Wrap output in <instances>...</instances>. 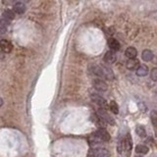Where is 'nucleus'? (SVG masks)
I'll return each instance as SVG.
<instances>
[{
	"label": "nucleus",
	"instance_id": "nucleus-1",
	"mask_svg": "<svg viewBox=\"0 0 157 157\" xmlns=\"http://www.w3.org/2000/svg\"><path fill=\"white\" fill-rule=\"evenodd\" d=\"M118 151L121 153H124L126 157H129L131 152H132V139L130 134H127V137L124 140H121L118 145Z\"/></svg>",
	"mask_w": 157,
	"mask_h": 157
},
{
	"label": "nucleus",
	"instance_id": "nucleus-2",
	"mask_svg": "<svg viewBox=\"0 0 157 157\" xmlns=\"http://www.w3.org/2000/svg\"><path fill=\"white\" fill-rule=\"evenodd\" d=\"M94 136L98 139L100 141H104V143H107V141H109L111 140V137L110 134H108V132L103 128H100L96 131V132L93 134Z\"/></svg>",
	"mask_w": 157,
	"mask_h": 157
},
{
	"label": "nucleus",
	"instance_id": "nucleus-3",
	"mask_svg": "<svg viewBox=\"0 0 157 157\" xmlns=\"http://www.w3.org/2000/svg\"><path fill=\"white\" fill-rule=\"evenodd\" d=\"M89 155H91V157H109L110 152L108 151L106 148L97 147V148L92 149Z\"/></svg>",
	"mask_w": 157,
	"mask_h": 157
},
{
	"label": "nucleus",
	"instance_id": "nucleus-4",
	"mask_svg": "<svg viewBox=\"0 0 157 157\" xmlns=\"http://www.w3.org/2000/svg\"><path fill=\"white\" fill-rule=\"evenodd\" d=\"M92 85H93V88H94L96 91H98L104 92L108 89L107 84L103 80H101V78H95V80H93Z\"/></svg>",
	"mask_w": 157,
	"mask_h": 157
},
{
	"label": "nucleus",
	"instance_id": "nucleus-5",
	"mask_svg": "<svg viewBox=\"0 0 157 157\" xmlns=\"http://www.w3.org/2000/svg\"><path fill=\"white\" fill-rule=\"evenodd\" d=\"M91 98L93 102H94L95 104H97L100 108H103V109H105V107L107 106V102L106 100L103 98V97L101 95L97 94V93H92V94L91 95Z\"/></svg>",
	"mask_w": 157,
	"mask_h": 157
},
{
	"label": "nucleus",
	"instance_id": "nucleus-6",
	"mask_svg": "<svg viewBox=\"0 0 157 157\" xmlns=\"http://www.w3.org/2000/svg\"><path fill=\"white\" fill-rule=\"evenodd\" d=\"M98 116L102 119L103 122H106V123H108V124H111V125L115 124L113 118H112L111 116L106 112V110L103 109V108H99L98 109Z\"/></svg>",
	"mask_w": 157,
	"mask_h": 157
},
{
	"label": "nucleus",
	"instance_id": "nucleus-7",
	"mask_svg": "<svg viewBox=\"0 0 157 157\" xmlns=\"http://www.w3.org/2000/svg\"><path fill=\"white\" fill-rule=\"evenodd\" d=\"M89 71L95 76L99 77V78H104L103 76V69H102V66L101 65H97V64H91L89 66Z\"/></svg>",
	"mask_w": 157,
	"mask_h": 157
},
{
	"label": "nucleus",
	"instance_id": "nucleus-8",
	"mask_svg": "<svg viewBox=\"0 0 157 157\" xmlns=\"http://www.w3.org/2000/svg\"><path fill=\"white\" fill-rule=\"evenodd\" d=\"M13 49L12 43L6 39H1L0 40V50L4 53H10Z\"/></svg>",
	"mask_w": 157,
	"mask_h": 157
},
{
	"label": "nucleus",
	"instance_id": "nucleus-9",
	"mask_svg": "<svg viewBox=\"0 0 157 157\" xmlns=\"http://www.w3.org/2000/svg\"><path fill=\"white\" fill-rule=\"evenodd\" d=\"M116 59H117V56H116V53L114 51H107L105 55H104V60H105L106 63H109V64H112V63H114L116 61Z\"/></svg>",
	"mask_w": 157,
	"mask_h": 157
},
{
	"label": "nucleus",
	"instance_id": "nucleus-10",
	"mask_svg": "<svg viewBox=\"0 0 157 157\" xmlns=\"http://www.w3.org/2000/svg\"><path fill=\"white\" fill-rule=\"evenodd\" d=\"M108 46L110 47L111 51H117L120 49V42L115 38H109L108 39Z\"/></svg>",
	"mask_w": 157,
	"mask_h": 157
},
{
	"label": "nucleus",
	"instance_id": "nucleus-11",
	"mask_svg": "<svg viewBox=\"0 0 157 157\" xmlns=\"http://www.w3.org/2000/svg\"><path fill=\"white\" fill-rule=\"evenodd\" d=\"M139 66H140V62L137 59H129L126 63L127 68H128L129 70H132V71L137 70Z\"/></svg>",
	"mask_w": 157,
	"mask_h": 157
},
{
	"label": "nucleus",
	"instance_id": "nucleus-12",
	"mask_svg": "<svg viewBox=\"0 0 157 157\" xmlns=\"http://www.w3.org/2000/svg\"><path fill=\"white\" fill-rule=\"evenodd\" d=\"M13 8H14V10H13L14 13H17V14H23L26 11V6L24 3H22V2L15 3Z\"/></svg>",
	"mask_w": 157,
	"mask_h": 157
},
{
	"label": "nucleus",
	"instance_id": "nucleus-13",
	"mask_svg": "<svg viewBox=\"0 0 157 157\" xmlns=\"http://www.w3.org/2000/svg\"><path fill=\"white\" fill-rule=\"evenodd\" d=\"M126 57H128L129 59H136L137 55V51L134 47H128L125 51Z\"/></svg>",
	"mask_w": 157,
	"mask_h": 157
},
{
	"label": "nucleus",
	"instance_id": "nucleus-14",
	"mask_svg": "<svg viewBox=\"0 0 157 157\" xmlns=\"http://www.w3.org/2000/svg\"><path fill=\"white\" fill-rule=\"evenodd\" d=\"M136 73L139 77H144L148 74V67L146 65H140L136 70Z\"/></svg>",
	"mask_w": 157,
	"mask_h": 157
},
{
	"label": "nucleus",
	"instance_id": "nucleus-15",
	"mask_svg": "<svg viewBox=\"0 0 157 157\" xmlns=\"http://www.w3.org/2000/svg\"><path fill=\"white\" fill-rule=\"evenodd\" d=\"M141 57H143V59L144 61H151L153 57H154V55H153V52L151 50H149V49H145L143 51V54H141Z\"/></svg>",
	"mask_w": 157,
	"mask_h": 157
},
{
	"label": "nucleus",
	"instance_id": "nucleus-16",
	"mask_svg": "<svg viewBox=\"0 0 157 157\" xmlns=\"http://www.w3.org/2000/svg\"><path fill=\"white\" fill-rule=\"evenodd\" d=\"M9 27V22L3 19V20H0V35H4L7 32V29Z\"/></svg>",
	"mask_w": 157,
	"mask_h": 157
},
{
	"label": "nucleus",
	"instance_id": "nucleus-17",
	"mask_svg": "<svg viewBox=\"0 0 157 157\" xmlns=\"http://www.w3.org/2000/svg\"><path fill=\"white\" fill-rule=\"evenodd\" d=\"M3 17H4L5 20H13V19L15 18V13H14V11L12 10H10V9H7L5 10L4 12H3Z\"/></svg>",
	"mask_w": 157,
	"mask_h": 157
},
{
	"label": "nucleus",
	"instance_id": "nucleus-18",
	"mask_svg": "<svg viewBox=\"0 0 157 157\" xmlns=\"http://www.w3.org/2000/svg\"><path fill=\"white\" fill-rule=\"evenodd\" d=\"M136 151L137 153H140V154H146V153L148 152V147L145 146V145H143V144H139V145H137Z\"/></svg>",
	"mask_w": 157,
	"mask_h": 157
},
{
	"label": "nucleus",
	"instance_id": "nucleus-19",
	"mask_svg": "<svg viewBox=\"0 0 157 157\" xmlns=\"http://www.w3.org/2000/svg\"><path fill=\"white\" fill-rule=\"evenodd\" d=\"M109 108L110 110L113 112L114 114H118L119 113V107H118V104L116 103L115 101H110L109 103Z\"/></svg>",
	"mask_w": 157,
	"mask_h": 157
},
{
	"label": "nucleus",
	"instance_id": "nucleus-20",
	"mask_svg": "<svg viewBox=\"0 0 157 157\" xmlns=\"http://www.w3.org/2000/svg\"><path fill=\"white\" fill-rule=\"evenodd\" d=\"M136 133L137 134V136L140 137H145V134H146V132H145L144 128H143V127H141V126H137V127Z\"/></svg>",
	"mask_w": 157,
	"mask_h": 157
},
{
	"label": "nucleus",
	"instance_id": "nucleus-21",
	"mask_svg": "<svg viewBox=\"0 0 157 157\" xmlns=\"http://www.w3.org/2000/svg\"><path fill=\"white\" fill-rule=\"evenodd\" d=\"M150 77L153 81H156L157 80V69L156 68H153L151 70V72H150Z\"/></svg>",
	"mask_w": 157,
	"mask_h": 157
},
{
	"label": "nucleus",
	"instance_id": "nucleus-22",
	"mask_svg": "<svg viewBox=\"0 0 157 157\" xmlns=\"http://www.w3.org/2000/svg\"><path fill=\"white\" fill-rule=\"evenodd\" d=\"M156 118H157V114H156V111L153 110L151 112V121H152V124L156 126Z\"/></svg>",
	"mask_w": 157,
	"mask_h": 157
},
{
	"label": "nucleus",
	"instance_id": "nucleus-23",
	"mask_svg": "<svg viewBox=\"0 0 157 157\" xmlns=\"http://www.w3.org/2000/svg\"><path fill=\"white\" fill-rule=\"evenodd\" d=\"M3 105V99L1 98V97H0V107H1Z\"/></svg>",
	"mask_w": 157,
	"mask_h": 157
}]
</instances>
